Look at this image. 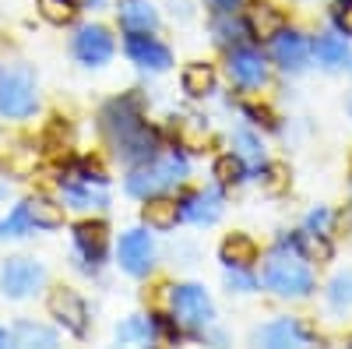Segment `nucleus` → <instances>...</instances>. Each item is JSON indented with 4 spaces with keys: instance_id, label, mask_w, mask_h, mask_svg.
I'll use <instances>...</instances> for the list:
<instances>
[{
    "instance_id": "obj_36",
    "label": "nucleus",
    "mask_w": 352,
    "mask_h": 349,
    "mask_svg": "<svg viewBox=\"0 0 352 349\" xmlns=\"http://www.w3.org/2000/svg\"><path fill=\"white\" fill-rule=\"evenodd\" d=\"M8 198V187H0V201H4Z\"/></svg>"
},
{
    "instance_id": "obj_26",
    "label": "nucleus",
    "mask_w": 352,
    "mask_h": 349,
    "mask_svg": "<svg viewBox=\"0 0 352 349\" xmlns=\"http://www.w3.org/2000/svg\"><path fill=\"white\" fill-rule=\"evenodd\" d=\"M39 11L53 25H71L74 14H78V8L71 4V0H39Z\"/></svg>"
},
{
    "instance_id": "obj_25",
    "label": "nucleus",
    "mask_w": 352,
    "mask_h": 349,
    "mask_svg": "<svg viewBox=\"0 0 352 349\" xmlns=\"http://www.w3.org/2000/svg\"><path fill=\"white\" fill-rule=\"evenodd\" d=\"M116 339L120 342H152L155 325L148 321V317H131V321H124L120 328H116Z\"/></svg>"
},
{
    "instance_id": "obj_23",
    "label": "nucleus",
    "mask_w": 352,
    "mask_h": 349,
    "mask_svg": "<svg viewBox=\"0 0 352 349\" xmlns=\"http://www.w3.org/2000/svg\"><path fill=\"white\" fill-rule=\"evenodd\" d=\"M184 89H187L190 96H208V92L215 89V71H212L208 64H190V67L184 71Z\"/></svg>"
},
{
    "instance_id": "obj_32",
    "label": "nucleus",
    "mask_w": 352,
    "mask_h": 349,
    "mask_svg": "<svg viewBox=\"0 0 352 349\" xmlns=\"http://www.w3.org/2000/svg\"><path fill=\"white\" fill-rule=\"evenodd\" d=\"M229 286H236V289H243V293H247V289H254V279L243 275L240 268H229Z\"/></svg>"
},
{
    "instance_id": "obj_7",
    "label": "nucleus",
    "mask_w": 352,
    "mask_h": 349,
    "mask_svg": "<svg viewBox=\"0 0 352 349\" xmlns=\"http://www.w3.org/2000/svg\"><path fill=\"white\" fill-rule=\"evenodd\" d=\"M74 56L81 64H106L113 56V36L106 32L102 25H85L81 32L74 36Z\"/></svg>"
},
{
    "instance_id": "obj_35",
    "label": "nucleus",
    "mask_w": 352,
    "mask_h": 349,
    "mask_svg": "<svg viewBox=\"0 0 352 349\" xmlns=\"http://www.w3.org/2000/svg\"><path fill=\"white\" fill-rule=\"evenodd\" d=\"M14 342V332H4V328H0V346H11Z\"/></svg>"
},
{
    "instance_id": "obj_30",
    "label": "nucleus",
    "mask_w": 352,
    "mask_h": 349,
    "mask_svg": "<svg viewBox=\"0 0 352 349\" xmlns=\"http://www.w3.org/2000/svg\"><path fill=\"white\" fill-rule=\"evenodd\" d=\"M215 36H219V43H226V46H236V43L247 39V28H243L240 21L222 18V21H215Z\"/></svg>"
},
{
    "instance_id": "obj_29",
    "label": "nucleus",
    "mask_w": 352,
    "mask_h": 349,
    "mask_svg": "<svg viewBox=\"0 0 352 349\" xmlns=\"http://www.w3.org/2000/svg\"><path fill=\"white\" fill-rule=\"evenodd\" d=\"M296 244H300L310 257H317V261H328V257H331V247H328V240H320V233H300Z\"/></svg>"
},
{
    "instance_id": "obj_27",
    "label": "nucleus",
    "mask_w": 352,
    "mask_h": 349,
    "mask_svg": "<svg viewBox=\"0 0 352 349\" xmlns=\"http://www.w3.org/2000/svg\"><path fill=\"white\" fill-rule=\"evenodd\" d=\"M215 177H219L222 184H240V180L247 177V166H243L240 156H222V159L215 162Z\"/></svg>"
},
{
    "instance_id": "obj_19",
    "label": "nucleus",
    "mask_w": 352,
    "mask_h": 349,
    "mask_svg": "<svg viewBox=\"0 0 352 349\" xmlns=\"http://www.w3.org/2000/svg\"><path fill=\"white\" fill-rule=\"evenodd\" d=\"M148 205H144V222H148L152 229H173L176 226V219H180V205L176 201H169V198H144Z\"/></svg>"
},
{
    "instance_id": "obj_3",
    "label": "nucleus",
    "mask_w": 352,
    "mask_h": 349,
    "mask_svg": "<svg viewBox=\"0 0 352 349\" xmlns=\"http://www.w3.org/2000/svg\"><path fill=\"white\" fill-rule=\"evenodd\" d=\"M264 282H268L278 297H307L310 289H314V275L303 265V257L300 254H285V251H278L268 261Z\"/></svg>"
},
{
    "instance_id": "obj_4",
    "label": "nucleus",
    "mask_w": 352,
    "mask_h": 349,
    "mask_svg": "<svg viewBox=\"0 0 352 349\" xmlns=\"http://www.w3.org/2000/svg\"><path fill=\"white\" fill-rule=\"evenodd\" d=\"M36 109V81L28 67H4L0 71V113L28 116Z\"/></svg>"
},
{
    "instance_id": "obj_11",
    "label": "nucleus",
    "mask_w": 352,
    "mask_h": 349,
    "mask_svg": "<svg viewBox=\"0 0 352 349\" xmlns=\"http://www.w3.org/2000/svg\"><path fill=\"white\" fill-rule=\"evenodd\" d=\"M180 215L190 219L194 226H212L222 215V194L219 191H201V194L187 198L180 205Z\"/></svg>"
},
{
    "instance_id": "obj_9",
    "label": "nucleus",
    "mask_w": 352,
    "mask_h": 349,
    "mask_svg": "<svg viewBox=\"0 0 352 349\" xmlns=\"http://www.w3.org/2000/svg\"><path fill=\"white\" fill-rule=\"evenodd\" d=\"M50 310H53L56 321L67 325L74 335H85L88 310H85V304H81V297L74 293V289H53V293H50Z\"/></svg>"
},
{
    "instance_id": "obj_2",
    "label": "nucleus",
    "mask_w": 352,
    "mask_h": 349,
    "mask_svg": "<svg viewBox=\"0 0 352 349\" xmlns=\"http://www.w3.org/2000/svg\"><path fill=\"white\" fill-rule=\"evenodd\" d=\"M187 177V162L180 156H162V159H148V162H138L134 173L127 177V191L134 198H152L173 184H180Z\"/></svg>"
},
{
    "instance_id": "obj_24",
    "label": "nucleus",
    "mask_w": 352,
    "mask_h": 349,
    "mask_svg": "<svg viewBox=\"0 0 352 349\" xmlns=\"http://www.w3.org/2000/svg\"><path fill=\"white\" fill-rule=\"evenodd\" d=\"M14 342L18 346H56V335L50 332V328H43V325H32V321H21L18 328H14Z\"/></svg>"
},
{
    "instance_id": "obj_1",
    "label": "nucleus",
    "mask_w": 352,
    "mask_h": 349,
    "mask_svg": "<svg viewBox=\"0 0 352 349\" xmlns=\"http://www.w3.org/2000/svg\"><path fill=\"white\" fill-rule=\"evenodd\" d=\"M102 131L109 138V145L120 152L127 162H148L155 156V134L144 127V120L138 116L131 99H116L106 106L102 113Z\"/></svg>"
},
{
    "instance_id": "obj_28",
    "label": "nucleus",
    "mask_w": 352,
    "mask_h": 349,
    "mask_svg": "<svg viewBox=\"0 0 352 349\" xmlns=\"http://www.w3.org/2000/svg\"><path fill=\"white\" fill-rule=\"evenodd\" d=\"M328 297H331V304H335V307H352V272H345V275H335V279H331Z\"/></svg>"
},
{
    "instance_id": "obj_31",
    "label": "nucleus",
    "mask_w": 352,
    "mask_h": 349,
    "mask_svg": "<svg viewBox=\"0 0 352 349\" xmlns=\"http://www.w3.org/2000/svg\"><path fill=\"white\" fill-rule=\"evenodd\" d=\"M236 145H240V159H250V162L261 166V149L250 134H236Z\"/></svg>"
},
{
    "instance_id": "obj_13",
    "label": "nucleus",
    "mask_w": 352,
    "mask_h": 349,
    "mask_svg": "<svg viewBox=\"0 0 352 349\" xmlns=\"http://www.w3.org/2000/svg\"><path fill=\"white\" fill-rule=\"evenodd\" d=\"M307 53H310V46L303 43V36H296V32H278L275 36V61L285 71H303Z\"/></svg>"
},
{
    "instance_id": "obj_14",
    "label": "nucleus",
    "mask_w": 352,
    "mask_h": 349,
    "mask_svg": "<svg viewBox=\"0 0 352 349\" xmlns=\"http://www.w3.org/2000/svg\"><path fill=\"white\" fill-rule=\"evenodd\" d=\"M120 25L127 32H152L159 25V14L148 0H120Z\"/></svg>"
},
{
    "instance_id": "obj_6",
    "label": "nucleus",
    "mask_w": 352,
    "mask_h": 349,
    "mask_svg": "<svg viewBox=\"0 0 352 349\" xmlns=\"http://www.w3.org/2000/svg\"><path fill=\"white\" fill-rule=\"evenodd\" d=\"M43 282V268L36 265V261H28V257H14L4 265V272H0V286H4V293L21 300L28 297L32 289Z\"/></svg>"
},
{
    "instance_id": "obj_21",
    "label": "nucleus",
    "mask_w": 352,
    "mask_h": 349,
    "mask_svg": "<svg viewBox=\"0 0 352 349\" xmlns=\"http://www.w3.org/2000/svg\"><path fill=\"white\" fill-rule=\"evenodd\" d=\"M60 191H64V201H71L74 209H102L106 205V194L102 191H92V180H88V184L67 180Z\"/></svg>"
},
{
    "instance_id": "obj_34",
    "label": "nucleus",
    "mask_w": 352,
    "mask_h": 349,
    "mask_svg": "<svg viewBox=\"0 0 352 349\" xmlns=\"http://www.w3.org/2000/svg\"><path fill=\"white\" fill-rule=\"evenodd\" d=\"M335 18H338V28H342V32H345V36H352V4H349V8H342Z\"/></svg>"
},
{
    "instance_id": "obj_12",
    "label": "nucleus",
    "mask_w": 352,
    "mask_h": 349,
    "mask_svg": "<svg viewBox=\"0 0 352 349\" xmlns=\"http://www.w3.org/2000/svg\"><path fill=\"white\" fill-rule=\"evenodd\" d=\"M74 244H78V251L96 265V261H102V254H106L109 229H106L102 222H81V226H74Z\"/></svg>"
},
{
    "instance_id": "obj_39",
    "label": "nucleus",
    "mask_w": 352,
    "mask_h": 349,
    "mask_svg": "<svg viewBox=\"0 0 352 349\" xmlns=\"http://www.w3.org/2000/svg\"><path fill=\"white\" fill-rule=\"evenodd\" d=\"M349 109H352V103H349Z\"/></svg>"
},
{
    "instance_id": "obj_10",
    "label": "nucleus",
    "mask_w": 352,
    "mask_h": 349,
    "mask_svg": "<svg viewBox=\"0 0 352 349\" xmlns=\"http://www.w3.org/2000/svg\"><path fill=\"white\" fill-rule=\"evenodd\" d=\"M127 53H131V61H134V64L152 67V71H166V67L173 64L169 50H166L162 43H155L152 36H141V32H134V36L127 39Z\"/></svg>"
},
{
    "instance_id": "obj_16",
    "label": "nucleus",
    "mask_w": 352,
    "mask_h": 349,
    "mask_svg": "<svg viewBox=\"0 0 352 349\" xmlns=\"http://www.w3.org/2000/svg\"><path fill=\"white\" fill-rule=\"evenodd\" d=\"M229 71L232 78H236L240 85H247V89H257V85H264V64L261 56L250 53V50H236L229 56Z\"/></svg>"
},
{
    "instance_id": "obj_20",
    "label": "nucleus",
    "mask_w": 352,
    "mask_h": 349,
    "mask_svg": "<svg viewBox=\"0 0 352 349\" xmlns=\"http://www.w3.org/2000/svg\"><path fill=\"white\" fill-rule=\"evenodd\" d=\"M250 32L254 39H272L282 32V14L268 4H254L250 8Z\"/></svg>"
},
{
    "instance_id": "obj_8",
    "label": "nucleus",
    "mask_w": 352,
    "mask_h": 349,
    "mask_svg": "<svg viewBox=\"0 0 352 349\" xmlns=\"http://www.w3.org/2000/svg\"><path fill=\"white\" fill-rule=\"evenodd\" d=\"M152 257H155V247L148 240V233H127V237L120 240V265L131 272V275H144L152 268Z\"/></svg>"
},
{
    "instance_id": "obj_18",
    "label": "nucleus",
    "mask_w": 352,
    "mask_h": 349,
    "mask_svg": "<svg viewBox=\"0 0 352 349\" xmlns=\"http://www.w3.org/2000/svg\"><path fill=\"white\" fill-rule=\"evenodd\" d=\"M25 219L39 226V229H56V226H64V209L60 205H53L50 198H28L25 205H21Z\"/></svg>"
},
{
    "instance_id": "obj_38",
    "label": "nucleus",
    "mask_w": 352,
    "mask_h": 349,
    "mask_svg": "<svg viewBox=\"0 0 352 349\" xmlns=\"http://www.w3.org/2000/svg\"><path fill=\"white\" fill-rule=\"evenodd\" d=\"M71 4H78V0H71Z\"/></svg>"
},
{
    "instance_id": "obj_5",
    "label": "nucleus",
    "mask_w": 352,
    "mask_h": 349,
    "mask_svg": "<svg viewBox=\"0 0 352 349\" xmlns=\"http://www.w3.org/2000/svg\"><path fill=\"white\" fill-rule=\"evenodd\" d=\"M212 300L201 286H180L173 293V317L180 321L184 328H204L212 321Z\"/></svg>"
},
{
    "instance_id": "obj_33",
    "label": "nucleus",
    "mask_w": 352,
    "mask_h": 349,
    "mask_svg": "<svg viewBox=\"0 0 352 349\" xmlns=\"http://www.w3.org/2000/svg\"><path fill=\"white\" fill-rule=\"evenodd\" d=\"M204 4H208L215 14H232V11L240 8V0H204Z\"/></svg>"
},
{
    "instance_id": "obj_17",
    "label": "nucleus",
    "mask_w": 352,
    "mask_h": 349,
    "mask_svg": "<svg viewBox=\"0 0 352 349\" xmlns=\"http://www.w3.org/2000/svg\"><path fill=\"white\" fill-rule=\"evenodd\" d=\"M222 261L229 268H250L257 261V244L243 233H232V237L222 240Z\"/></svg>"
},
{
    "instance_id": "obj_22",
    "label": "nucleus",
    "mask_w": 352,
    "mask_h": 349,
    "mask_svg": "<svg viewBox=\"0 0 352 349\" xmlns=\"http://www.w3.org/2000/svg\"><path fill=\"white\" fill-rule=\"evenodd\" d=\"M314 53H317V61L324 64V67H342V64L349 61V46H345V39H338V36H320V39L314 43Z\"/></svg>"
},
{
    "instance_id": "obj_37",
    "label": "nucleus",
    "mask_w": 352,
    "mask_h": 349,
    "mask_svg": "<svg viewBox=\"0 0 352 349\" xmlns=\"http://www.w3.org/2000/svg\"><path fill=\"white\" fill-rule=\"evenodd\" d=\"M92 4H102V0H92Z\"/></svg>"
},
{
    "instance_id": "obj_15",
    "label": "nucleus",
    "mask_w": 352,
    "mask_h": 349,
    "mask_svg": "<svg viewBox=\"0 0 352 349\" xmlns=\"http://www.w3.org/2000/svg\"><path fill=\"white\" fill-rule=\"evenodd\" d=\"M257 342L264 346H307V332L296 325V321H289V317H282V321H272V325H264L257 332Z\"/></svg>"
}]
</instances>
